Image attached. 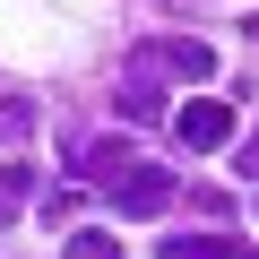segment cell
<instances>
[{
	"mask_svg": "<svg viewBox=\"0 0 259 259\" xmlns=\"http://www.w3.org/2000/svg\"><path fill=\"white\" fill-rule=\"evenodd\" d=\"M139 69H173V78H216V52L199 44V35H156V44H139Z\"/></svg>",
	"mask_w": 259,
	"mask_h": 259,
	"instance_id": "cell-1",
	"label": "cell"
},
{
	"mask_svg": "<svg viewBox=\"0 0 259 259\" xmlns=\"http://www.w3.org/2000/svg\"><path fill=\"white\" fill-rule=\"evenodd\" d=\"M112 207H121V216H164V207H173V173H164V164H130V173L112 182Z\"/></svg>",
	"mask_w": 259,
	"mask_h": 259,
	"instance_id": "cell-2",
	"label": "cell"
},
{
	"mask_svg": "<svg viewBox=\"0 0 259 259\" xmlns=\"http://www.w3.org/2000/svg\"><path fill=\"white\" fill-rule=\"evenodd\" d=\"M173 139H182L190 156H207V147H225V139H233V112H225L216 95H199V104H182V112H173Z\"/></svg>",
	"mask_w": 259,
	"mask_h": 259,
	"instance_id": "cell-3",
	"label": "cell"
},
{
	"mask_svg": "<svg viewBox=\"0 0 259 259\" xmlns=\"http://www.w3.org/2000/svg\"><path fill=\"white\" fill-rule=\"evenodd\" d=\"M130 164H139V147H130V139H95L87 156H78V182H95V190H112Z\"/></svg>",
	"mask_w": 259,
	"mask_h": 259,
	"instance_id": "cell-4",
	"label": "cell"
},
{
	"mask_svg": "<svg viewBox=\"0 0 259 259\" xmlns=\"http://www.w3.org/2000/svg\"><path fill=\"white\" fill-rule=\"evenodd\" d=\"M164 259H259L250 242H233V233H173L164 242Z\"/></svg>",
	"mask_w": 259,
	"mask_h": 259,
	"instance_id": "cell-5",
	"label": "cell"
},
{
	"mask_svg": "<svg viewBox=\"0 0 259 259\" xmlns=\"http://www.w3.org/2000/svg\"><path fill=\"white\" fill-rule=\"evenodd\" d=\"M26 130H35V104L26 95H0V147H18Z\"/></svg>",
	"mask_w": 259,
	"mask_h": 259,
	"instance_id": "cell-6",
	"label": "cell"
},
{
	"mask_svg": "<svg viewBox=\"0 0 259 259\" xmlns=\"http://www.w3.org/2000/svg\"><path fill=\"white\" fill-rule=\"evenodd\" d=\"M26 190H35V173H26V164H0V225L18 216V199H26Z\"/></svg>",
	"mask_w": 259,
	"mask_h": 259,
	"instance_id": "cell-7",
	"label": "cell"
},
{
	"mask_svg": "<svg viewBox=\"0 0 259 259\" xmlns=\"http://www.w3.org/2000/svg\"><path fill=\"white\" fill-rule=\"evenodd\" d=\"M121 112H130V121H156V112H164V95H156L147 78H130V95H121Z\"/></svg>",
	"mask_w": 259,
	"mask_h": 259,
	"instance_id": "cell-8",
	"label": "cell"
},
{
	"mask_svg": "<svg viewBox=\"0 0 259 259\" xmlns=\"http://www.w3.org/2000/svg\"><path fill=\"white\" fill-rule=\"evenodd\" d=\"M69 259H121L112 233H69Z\"/></svg>",
	"mask_w": 259,
	"mask_h": 259,
	"instance_id": "cell-9",
	"label": "cell"
},
{
	"mask_svg": "<svg viewBox=\"0 0 259 259\" xmlns=\"http://www.w3.org/2000/svg\"><path fill=\"white\" fill-rule=\"evenodd\" d=\"M242 173H250V182H259V139H250V147H242Z\"/></svg>",
	"mask_w": 259,
	"mask_h": 259,
	"instance_id": "cell-10",
	"label": "cell"
},
{
	"mask_svg": "<svg viewBox=\"0 0 259 259\" xmlns=\"http://www.w3.org/2000/svg\"><path fill=\"white\" fill-rule=\"evenodd\" d=\"M250 44H259V9H250Z\"/></svg>",
	"mask_w": 259,
	"mask_h": 259,
	"instance_id": "cell-11",
	"label": "cell"
}]
</instances>
